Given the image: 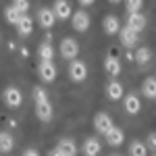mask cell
Returning <instances> with one entry per match:
<instances>
[{
	"label": "cell",
	"mask_w": 156,
	"mask_h": 156,
	"mask_svg": "<svg viewBox=\"0 0 156 156\" xmlns=\"http://www.w3.org/2000/svg\"><path fill=\"white\" fill-rule=\"evenodd\" d=\"M15 148V137L9 131H0V152L2 154H9Z\"/></svg>",
	"instance_id": "cell-19"
},
{
	"label": "cell",
	"mask_w": 156,
	"mask_h": 156,
	"mask_svg": "<svg viewBox=\"0 0 156 156\" xmlns=\"http://www.w3.org/2000/svg\"><path fill=\"white\" fill-rule=\"evenodd\" d=\"M100 154V142L96 137H85L83 140V156H98Z\"/></svg>",
	"instance_id": "cell-17"
},
{
	"label": "cell",
	"mask_w": 156,
	"mask_h": 156,
	"mask_svg": "<svg viewBox=\"0 0 156 156\" xmlns=\"http://www.w3.org/2000/svg\"><path fill=\"white\" fill-rule=\"evenodd\" d=\"M129 156H148V148L144 142H131L129 146Z\"/></svg>",
	"instance_id": "cell-24"
},
{
	"label": "cell",
	"mask_w": 156,
	"mask_h": 156,
	"mask_svg": "<svg viewBox=\"0 0 156 156\" xmlns=\"http://www.w3.org/2000/svg\"><path fill=\"white\" fill-rule=\"evenodd\" d=\"M146 148L156 150V131H152L150 135H148V140H146Z\"/></svg>",
	"instance_id": "cell-28"
},
{
	"label": "cell",
	"mask_w": 156,
	"mask_h": 156,
	"mask_svg": "<svg viewBox=\"0 0 156 156\" xmlns=\"http://www.w3.org/2000/svg\"><path fill=\"white\" fill-rule=\"evenodd\" d=\"M104 71L110 75V77H117L121 73V60L117 56H106L104 58Z\"/></svg>",
	"instance_id": "cell-16"
},
{
	"label": "cell",
	"mask_w": 156,
	"mask_h": 156,
	"mask_svg": "<svg viewBox=\"0 0 156 156\" xmlns=\"http://www.w3.org/2000/svg\"><path fill=\"white\" fill-rule=\"evenodd\" d=\"M37 56H40V60H52L54 58V48H52V44L50 42H42L40 44V48H37Z\"/></svg>",
	"instance_id": "cell-21"
},
{
	"label": "cell",
	"mask_w": 156,
	"mask_h": 156,
	"mask_svg": "<svg viewBox=\"0 0 156 156\" xmlns=\"http://www.w3.org/2000/svg\"><path fill=\"white\" fill-rule=\"evenodd\" d=\"M58 148L65 152V156H75L77 154V144H75V140H71V137L58 140Z\"/></svg>",
	"instance_id": "cell-20"
},
{
	"label": "cell",
	"mask_w": 156,
	"mask_h": 156,
	"mask_svg": "<svg viewBox=\"0 0 156 156\" xmlns=\"http://www.w3.org/2000/svg\"><path fill=\"white\" fill-rule=\"evenodd\" d=\"M4 19H6V23L17 25V21L21 19V12L17 11L15 6H6V9H4Z\"/></svg>",
	"instance_id": "cell-25"
},
{
	"label": "cell",
	"mask_w": 156,
	"mask_h": 156,
	"mask_svg": "<svg viewBox=\"0 0 156 156\" xmlns=\"http://www.w3.org/2000/svg\"><path fill=\"white\" fill-rule=\"evenodd\" d=\"M77 2H79L81 6H90V4H94L96 0H77Z\"/></svg>",
	"instance_id": "cell-31"
},
{
	"label": "cell",
	"mask_w": 156,
	"mask_h": 156,
	"mask_svg": "<svg viewBox=\"0 0 156 156\" xmlns=\"http://www.w3.org/2000/svg\"><path fill=\"white\" fill-rule=\"evenodd\" d=\"M142 94L148 100H156V77H146L142 83Z\"/></svg>",
	"instance_id": "cell-18"
},
{
	"label": "cell",
	"mask_w": 156,
	"mask_h": 156,
	"mask_svg": "<svg viewBox=\"0 0 156 156\" xmlns=\"http://www.w3.org/2000/svg\"><path fill=\"white\" fill-rule=\"evenodd\" d=\"M146 23H148V19H146V15H142V12H131L127 17V27L133 29L135 34H142L146 29Z\"/></svg>",
	"instance_id": "cell-9"
},
{
	"label": "cell",
	"mask_w": 156,
	"mask_h": 156,
	"mask_svg": "<svg viewBox=\"0 0 156 156\" xmlns=\"http://www.w3.org/2000/svg\"><path fill=\"white\" fill-rule=\"evenodd\" d=\"M112 127H115V123H112V119H110L108 112H96V117H94V129H96L100 135H106Z\"/></svg>",
	"instance_id": "cell-4"
},
{
	"label": "cell",
	"mask_w": 156,
	"mask_h": 156,
	"mask_svg": "<svg viewBox=\"0 0 156 156\" xmlns=\"http://www.w3.org/2000/svg\"><path fill=\"white\" fill-rule=\"evenodd\" d=\"M108 2H112V4H119L121 0H108Z\"/></svg>",
	"instance_id": "cell-32"
},
{
	"label": "cell",
	"mask_w": 156,
	"mask_h": 156,
	"mask_svg": "<svg viewBox=\"0 0 156 156\" xmlns=\"http://www.w3.org/2000/svg\"><path fill=\"white\" fill-rule=\"evenodd\" d=\"M112 156H119V154H112Z\"/></svg>",
	"instance_id": "cell-33"
},
{
	"label": "cell",
	"mask_w": 156,
	"mask_h": 156,
	"mask_svg": "<svg viewBox=\"0 0 156 156\" xmlns=\"http://www.w3.org/2000/svg\"><path fill=\"white\" fill-rule=\"evenodd\" d=\"M2 100H4V104L9 108H19L23 104V94H21L19 87L9 85V87H4V92H2Z\"/></svg>",
	"instance_id": "cell-2"
},
{
	"label": "cell",
	"mask_w": 156,
	"mask_h": 156,
	"mask_svg": "<svg viewBox=\"0 0 156 156\" xmlns=\"http://www.w3.org/2000/svg\"><path fill=\"white\" fill-rule=\"evenodd\" d=\"M102 27H104V31H106L108 36H115V34L121 29L119 17H117V15H106L104 21H102Z\"/></svg>",
	"instance_id": "cell-15"
},
{
	"label": "cell",
	"mask_w": 156,
	"mask_h": 156,
	"mask_svg": "<svg viewBox=\"0 0 156 156\" xmlns=\"http://www.w3.org/2000/svg\"><path fill=\"white\" fill-rule=\"evenodd\" d=\"M104 140H106L108 146H121L123 142H125V133H123V129H121V127H117V125H115V127H112V129L104 135Z\"/></svg>",
	"instance_id": "cell-14"
},
{
	"label": "cell",
	"mask_w": 156,
	"mask_h": 156,
	"mask_svg": "<svg viewBox=\"0 0 156 156\" xmlns=\"http://www.w3.org/2000/svg\"><path fill=\"white\" fill-rule=\"evenodd\" d=\"M15 27H17V34H19L21 37H27L31 31H34V19H31L29 15H21V19L17 21Z\"/></svg>",
	"instance_id": "cell-10"
},
{
	"label": "cell",
	"mask_w": 156,
	"mask_h": 156,
	"mask_svg": "<svg viewBox=\"0 0 156 156\" xmlns=\"http://www.w3.org/2000/svg\"><path fill=\"white\" fill-rule=\"evenodd\" d=\"M71 25H73V29L75 31H87L90 29V15L81 9V11H75L71 15Z\"/></svg>",
	"instance_id": "cell-6"
},
{
	"label": "cell",
	"mask_w": 156,
	"mask_h": 156,
	"mask_svg": "<svg viewBox=\"0 0 156 156\" xmlns=\"http://www.w3.org/2000/svg\"><path fill=\"white\" fill-rule=\"evenodd\" d=\"M48 156H65V152H62L58 146H56V148H52V150L48 152Z\"/></svg>",
	"instance_id": "cell-29"
},
{
	"label": "cell",
	"mask_w": 156,
	"mask_h": 156,
	"mask_svg": "<svg viewBox=\"0 0 156 156\" xmlns=\"http://www.w3.org/2000/svg\"><path fill=\"white\" fill-rule=\"evenodd\" d=\"M12 6L21 12V15H27V11H29V0H12Z\"/></svg>",
	"instance_id": "cell-27"
},
{
	"label": "cell",
	"mask_w": 156,
	"mask_h": 156,
	"mask_svg": "<svg viewBox=\"0 0 156 156\" xmlns=\"http://www.w3.org/2000/svg\"><path fill=\"white\" fill-rule=\"evenodd\" d=\"M123 85L119 83V81H110V83L106 85V96L110 98V100H119V98H123Z\"/></svg>",
	"instance_id": "cell-22"
},
{
	"label": "cell",
	"mask_w": 156,
	"mask_h": 156,
	"mask_svg": "<svg viewBox=\"0 0 156 156\" xmlns=\"http://www.w3.org/2000/svg\"><path fill=\"white\" fill-rule=\"evenodd\" d=\"M37 23L42 25L44 29H50L52 25L56 23V17H54L52 9H40L37 11Z\"/></svg>",
	"instance_id": "cell-13"
},
{
	"label": "cell",
	"mask_w": 156,
	"mask_h": 156,
	"mask_svg": "<svg viewBox=\"0 0 156 156\" xmlns=\"http://www.w3.org/2000/svg\"><path fill=\"white\" fill-rule=\"evenodd\" d=\"M150 58H152V52H150V48H146V46L137 48V50H135V54H133V60H135L137 65H148Z\"/></svg>",
	"instance_id": "cell-23"
},
{
	"label": "cell",
	"mask_w": 156,
	"mask_h": 156,
	"mask_svg": "<svg viewBox=\"0 0 156 156\" xmlns=\"http://www.w3.org/2000/svg\"><path fill=\"white\" fill-rule=\"evenodd\" d=\"M37 75H40V79L44 81V83H50V81H54L56 79V67H54V62L52 60H40V65H37Z\"/></svg>",
	"instance_id": "cell-5"
},
{
	"label": "cell",
	"mask_w": 156,
	"mask_h": 156,
	"mask_svg": "<svg viewBox=\"0 0 156 156\" xmlns=\"http://www.w3.org/2000/svg\"><path fill=\"white\" fill-rule=\"evenodd\" d=\"M69 77H71V81H75V83L83 81L85 77H87L85 62H81V60H71V65H69Z\"/></svg>",
	"instance_id": "cell-7"
},
{
	"label": "cell",
	"mask_w": 156,
	"mask_h": 156,
	"mask_svg": "<svg viewBox=\"0 0 156 156\" xmlns=\"http://www.w3.org/2000/svg\"><path fill=\"white\" fill-rule=\"evenodd\" d=\"M123 106H125V112H127V115H137V112L142 110L140 96H135V94H127L125 100H123Z\"/></svg>",
	"instance_id": "cell-11"
},
{
	"label": "cell",
	"mask_w": 156,
	"mask_h": 156,
	"mask_svg": "<svg viewBox=\"0 0 156 156\" xmlns=\"http://www.w3.org/2000/svg\"><path fill=\"white\" fill-rule=\"evenodd\" d=\"M119 37H121V44H123L125 48H131V46L137 44V34H135L133 29H129L127 25L119 29Z\"/></svg>",
	"instance_id": "cell-12"
},
{
	"label": "cell",
	"mask_w": 156,
	"mask_h": 156,
	"mask_svg": "<svg viewBox=\"0 0 156 156\" xmlns=\"http://www.w3.org/2000/svg\"><path fill=\"white\" fill-rule=\"evenodd\" d=\"M58 52L65 60H75V56L79 54V44H77V40H75V37H65V40H60Z\"/></svg>",
	"instance_id": "cell-3"
},
{
	"label": "cell",
	"mask_w": 156,
	"mask_h": 156,
	"mask_svg": "<svg viewBox=\"0 0 156 156\" xmlns=\"http://www.w3.org/2000/svg\"><path fill=\"white\" fill-rule=\"evenodd\" d=\"M142 6H144V0H125V9H127L129 15L131 12H140Z\"/></svg>",
	"instance_id": "cell-26"
},
{
	"label": "cell",
	"mask_w": 156,
	"mask_h": 156,
	"mask_svg": "<svg viewBox=\"0 0 156 156\" xmlns=\"http://www.w3.org/2000/svg\"><path fill=\"white\" fill-rule=\"evenodd\" d=\"M34 102H36V117L40 121H50L52 119V104H50L48 100V94H46V90L42 87V85H36L34 87Z\"/></svg>",
	"instance_id": "cell-1"
},
{
	"label": "cell",
	"mask_w": 156,
	"mask_h": 156,
	"mask_svg": "<svg viewBox=\"0 0 156 156\" xmlns=\"http://www.w3.org/2000/svg\"><path fill=\"white\" fill-rule=\"evenodd\" d=\"M23 156H40V152H37V150H34V148H27V150L23 152Z\"/></svg>",
	"instance_id": "cell-30"
},
{
	"label": "cell",
	"mask_w": 156,
	"mask_h": 156,
	"mask_svg": "<svg viewBox=\"0 0 156 156\" xmlns=\"http://www.w3.org/2000/svg\"><path fill=\"white\" fill-rule=\"evenodd\" d=\"M52 12H54L56 19L67 21V19L73 15V9H71V4H69V0H56V2L52 4Z\"/></svg>",
	"instance_id": "cell-8"
}]
</instances>
